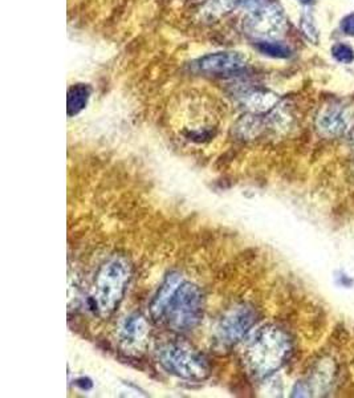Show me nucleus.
Masks as SVG:
<instances>
[{"label": "nucleus", "mask_w": 354, "mask_h": 398, "mask_svg": "<svg viewBox=\"0 0 354 398\" xmlns=\"http://www.w3.org/2000/svg\"><path fill=\"white\" fill-rule=\"evenodd\" d=\"M291 350V340L283 329L263 326L247 338L243 359L248 371L254 376L268 377L283 366Z\"/></svg>", "instance_id": "nucleus-1"}, {"label": "nucleus", "mask_w": 354, "mask_h": 398, "mask_svg": "<svg viewBox=\"0 0 354 398\" xmlns=\"http://www.w3.org/2000/svg\"><path fill=\"white\" fill-rule=\"evenodd\" d=\"M129 279L130 265L126 259L113 256L107 260L96 275L91 298L92 310L103 317L113 314L124 298Z\"/></svg>", "instance_id": "nucleus-2"}, {"label": "nucleus", "mask_w": 354, "mask_h": 398, "mask_svg": "<svg viewBox=\"0 0 354 398\" xmlns=\"http://www.w3.org/2000/svg\"><path fill=\"white\" fill-rule=\"evenodd\" d=\"M203 316V295L192 283L183 281L173 295L164 319L167 326L178 332L191 331L199 324Z\"/></svg>", "instance_id": "nucleus-3"}, {"label": "nucleus", "mask_w": 354, "mask_h": 398, "mask_svg": "<svg viewBox=\"0 0 354 398\" xmlns=\"http://www.w3.org/2000/svg\"><path fill=\"white\" fill-rule=\"evenodd\" d=\"M158 359L165 371L183 380L202 381L210 373L204 357L186 345L169 344L159 350Z\"/></svg>", "instance_id": "nucleus-4"}, {"label": "nucleus", "mask_w": 354, "mask_h": 398, "mask_svg": "<svg viewBox=\"0 0 354 398\" xmlns=\"http://www.w3.org/2000/svg\"><path fill=\"white\" fill-rule=\"evenodd\" d=\"M354 126V102L339 101L321 109L316 117L320 134L334 138L349 132Z\"/></svg>", "instance_id": "nucleus-5"}, {"label": "nucleus", "mask_w": 354, "mask_h": 398, "mask_svg": "<svg viewBox=\"0 0 354 398\" xmlns=\"http://www.w3.org/2000/svg\"><path fill=\"white\" fill-rule=\"evenodd\" d=\"M244 29L251 37L276 39L285 32L287 19L279 6L270 4L251 13L244 20Z\"/></svg>", "instance_id": "nucleus-6"}, {"label": "nucleus", "mask_w": 354, "mask_h": 398, "mask_svg": "<svg viewBox=\"0 0 354 398\" xmlns=\"http://www.w3.org/2000/svg\"><path fill=\"white\" fill-rule=\"evenodd\" d=\"M256 321V314L248 305H239L231 310L216 326V340L222 345H232L244 340Z\"/></svg>", "instance_id": "nucleus-7"}, {"label": "nucleus", "mask_w": 354, "mask_h": 398, "mask_svg": "<svg viewBox=\"0 0 354 398\" xmlns=\"http://www.w3.org/2000/svg\"><path fill=\"white\" fill-rule=\"evenodd\" d=\"M247 56L237 51L215 52L197 61L199 71L209 73H231L244 68Z\"/></svg>", "instance_id": "nucleus-8"}, {"label": "nucleus", "mask_w": 354, "mask_h": 398, "mask_svg": "<svg viewBox=\"0 0 354 398\" xmlns=\"http://www.w3.org/2000/svg\"><path fill=\"white\" fill-rule=\"evenodd\" d=\"M182 283H183V279L176 272L170 274L165 279V281L159 287L157 295L154 296L153 302L150 304V314L153 316L154 320L158 321V320L164 319V314H165L169 303Z\"/></svg>", "instance_id": "nucleus-9"}, {"label": "nucleus", "mask_w": 354, "mask_h": 398, "mask_svg": "<svg viewBox=\"0 0 354 398\" xmlns=\"http://www.w3.org/2000/svg\"><path fill=\"white\" fill-rule=\"evenodd\" d=\"M148 323L140 314H131L121 326V341L126 348H138L148 336Z\"/></svg>", "instance_id": "nucleus-10"}, {"label": "nucleus", "mask_w": 354, "mask_h": 398, "mask_svg": "<svg viewBox=\"0 0 354 398\" xmlns=\"http://www.w3.org/2000/svg\"><path fill=\"white\" fill-rule=\"evenodd\" d=\"M91 93L92 89L88 84L72 85L68 91V101H67V110L70 117L77 116L86 108Z\"/></svg>", "instance_id": "nucleus-11"}, {"label": "nucleus", "mask_w": 354, "mask_h": 398, "mask_svg": "<svg viewBox=\"0 0 354 398\" xmlns=\"http://www.w3.org/2000/svg\"><path fill=\"white\" fill-rule=\"evenodd\" d=\"M279 102V97L271 92L266 91H256L251 92L244 97V105L248 110L254 113H266L275 108Z\"/></svg>", "instance_id": "nucleus-12"}, {"label": "nucleus", "mask_w": 354, "mask_h": 398, "mask_svg": "<svg viewBox=\"0 0 354 398\" xmlns=\"http://www.w3.org/2000/svg\"><path fill=\"white\" fill-rule=\"evenodd\" d=\"M256 48L259 51L260 53L270 56V58H275V59H287L291 56V49L287 47L283 43L279 41H260L256 44Z\"/></svg>", "instance_id": "nucleus-13"}, {"label": "nucleus", "mask_w": 354, "mask_h": 398, "mask_svg": "<svg viewBox=\"0 0 354 398\" xmlns=\"http://www.w3.org/2000/svg\"><path fill=\"white\" fill-rule=\"evenodd\" d=\"M237 8L235 0H211L203 10L209 18H218Z\"/></svg>", "instance_id": "nucleus-14"}, {"label": "nucleus", "mask_w": 354, "mask_h": 398, "mask_svg": "<svg viewBox=\"0 0 354 398\" xmlns=\"http://www.w3.org/2000/svg\"><path fill=\"white\" fill-rule=\"evenodd\" d=\"M300 28H301L304 37H307L309 41H312L315 44L319 41V31H317V27L315 25L313 16L310 13H304L301 16Z\"/></svg>", "instance_id": "nucleus-15"}, {"label": "nucleus", "mask_w": 354, "mask_h": 398, "mask_svg": "<svg viewBox=\"0 0 354 398\" xmlns=\"http://www.w3.org/2000/svg\"><path fill=\"white\" fill-rule=\"evenodd\" d=\"M332 55L333 58L340 62H343V64H350L352 61L354 60V51L350 48L349 46L346 44H336L333 48H332Z\"/></svg>", "instance_id": "nucleus-16"}, {"label": "nucleus", "mask_w": 354, "mask_h": 398, "mask_svg": "<svg viewBox=\"0 0 354 398\" xmlns=\"http://www.w3.org/2000/svg\"><path fill=\"white\" fill-rule=\"evenodd\" d=\"M236 6L247 10L249 13H254L260 10L261 7L267 6V0H235Z\"/></svg>", "instance_id": "nucleus-17"}, {"label": "nucleus", "mask_w": 354, "mask_h": 398, "mask_svg": "<svg viewBox=\"0 0 354 398\" xmlns=\"http://www.w3.org/2000/svg\"><path fill=\"white\" fill-rule=\"evenodd\" d=\"M341 28H343V34L349 37H354V13H349L348 16L343 18Z\"/></svg>", "instance_id": "nucleus-18"}, {"label": "nucleus", "mask_w": 354, "mask_h": 398, "mask_svg": "<svg viewBox=\"0 0 354 398\" xmlns=\"http://www.w3.org/2000/svg\"><path fill=\"white\" fill-rule=\"evenodd\" d=\"M300 3H303V4H309V3H312L313 0H299Z\"/></svg>", "instance_id": "nucleus-19"}]
</instances>
